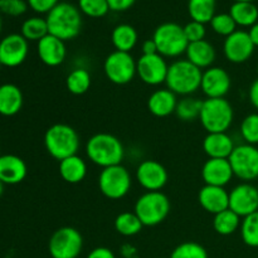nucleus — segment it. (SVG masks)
<instances>
[{
    "label": "nucleus",
    "mask_w": 258,
    "mask_h": 258,
    "mask_svg": "<svg viewBox=\"0 0 258 258\" xmlns=\"http://www.w3.org/2000/svg\"><path fill=\"white\" fill-rule=\"evenodd\" d=\"M86 155L95 165L105 169L120 165L125 156V149L120 139L108 133L95 134L86 144Z\"/></svg>",
    "instance_id": "1"
},
{
    "label": "nucleus",
    "mask_w": 258,
    "mask_h": 258,
    "mask_svg": "<svg viewBox=\"0 0 258 258\" xmlns=\"http://www.w3.org/2000/svg\"><path fill=\"white\" fill-rule=\"evenodd\" d=\"M49 34L64 40H72L78 37L82 29V13L78 7L71 3H59L47 14Z\"/></svg>",
    "instance_id": "2"
},
{
    "label": "nucleus",
    "mask_w": 258,
    "mask_h": 258,
    "mask_svg": "<svg viewBox=\"0 0 258 258\" xmlns=\"http://www.w3.org/2000/svg\"><path fill=\"white\" fill-rule=\"evenodd\" d=\"M44 146L53 159H63L77 155L81 146V139L77 131L67 123H54L44 134Z\"/></svg>",
    "instance_id": "3"
},
{
    "label": "nucleus",
    "mask_w": 258,
    "mask_h": 258,
    "mask_svg": "<svg viewBox=\"0 0 258 258\" xmlns=\"http://www.w3.org/2000/svg\"><path fill=\"white\" fill-rule=\"evenodd\" d=\"M202 75L203 71L191 64L188 59L174 60L169 64L168 76H166V88L183 97L191 96L201 90Z\"/></svg>",
    "instance_id": "4"
},
{
    "label": "nucleus",
    "mask_w": 258,
    "mask_h": 258,
    "mask_svg": "<svg viewBox=\"0 0 258 258\" xmlns=\"http://www.w3.org/2000/svg\"><path fill=\"white\" fill-rule=\"evenodd\" d=\"M233 107L226 97L203 101L199 121L208 134L227 133L233 123Z\"/></svg>",
    "instance_id": "5"
},
{
    "label": "nucleus",
    "mask_w": 258,
    "mask_h": 258,
    "mask_svg": "<svg viewBox=\"0 0 258 258\" xmlns=\"http://www.w3.org/2000/svg\"><path fill=\"white\" fill-rule=\"evenodd\" d=\"M171 204L163 191H146L136 201L134 212L144 227H155L163 223L170 214Z\"/></svg>",
    "instance_id": "6"
},
{
    "label": "nucleus",
    "mask_w": 258,
    "mask_h": 258,
    "mask_svg": "<svg viewBox=\"0 0 258 258\" xmlns=\"http://www.w3.org/2000/svg\"><path fill=\"white\" fill-rule=\"evenodd\" d=\"M153 39L158 47V53L164 58H178L186 52L189 42L184 28L178 23H163L155 29Z\"/></svg>",
    "instance_id": "7"
},
{
    "label": "nucleus",
    "mask_w": 258,
    "mask_h": 258,
    "mask_svg": "<svg viewBox=\"0 0 258 258\" xmlns=\"http://www.w3.org/2000/svg\"><path fill=\"white\" fill-rule=\"evenodd\" d=\"M133 186L131 174L122 164L108 166L98 175V188L103 197L111 201L125 198Z\"/></svg>",
    "instance_id": "8"
},
{
    "label": "nucleus",
    "mask_w": 258,
    "mask_h": 258,
    "mask_svg": "<svg viewBox=\"0 0 258 258\" xmlns=\"http://www.w3.org/2000/svg\"><path fill=\"white\" fill-rule=\"evenodd\" d=\"M82 248V234L73 227L58 228L48 242V251L52 258H77Z\"/></svg>",
    "instance_id": "9"
},
{
    "label": "nucleus",
    "mask_w": 258,
    "mask_h": 258,
    "mask_svg": "<svg viewBox=\"0 0 258 258\" xmlns=\"http://www.w3.org/2000/svg\"><path fill=\"white\" fill-rule=\"evenodd\" d=\"M103 72L110 82L118 86L127 85L138 75L136 60L130 53L113 50L105 58Z\"/></svg>",
    "instance_id": "10"
},
{
    "label": "nucleus",
    "mask_w": 258,
    "mask_h": 258,
    "mask_svg": "<svg viewBox=\"0 0 258 258\" xmlns=\"http://www.w3.org/2000/svg\"><path fill=\"white\" fill-rule=\"evenodd\" d=\"M234 176L249 183L258 178V149L254 145H237L228 158Z\"/></svg>",
    "instance_id": "11"
},
{
    "label": "nucleus",
    "mask_w": 258,
    "mask_h": 258,
    "mask_svg": "<svg viewBox=\"0 0 258 258\" xmlns=\"http://www.w3.org/2000/svg\"><path fill=\"white\" fill-rule=\"evenodd\" d=\"M169 64L166 59L156 54H143L136 60V72L139 78L149 86H159L165 83L168 76Z\"/></svg>",
    "instance_id": "12"
},
{
    "label": "nucleus",
    "mask_w": 258,
    "mask_h": 258,
    "mask_svg": "<svg viewBox=\"0 0 258 258\" xmlns=\"http://www.w3.org/2000/svg\"><path fill=\"white\" fill-rule=\"evenodd\" d=\"M29 53V43L18 33H12L0 40V63L8 68L19 67Z\"/></svg>",
    "instance_id": "13"
},
{
    "label": "nucleus",
    "mask_w": 258,
    "mask_h": 258,
    "mask_svg": "<svg viewBox=\"0 0 258 258\" xmlns=\"http://www.w3.org/2000/svg\"><path fill=\"white\" fill-rule=\"evenodd\" d=\"M135 178L146 191H161L168 184L169 173L159 161L144 160L136 168Z\"/></svg>",
    "instance_id": "14"
},
{
    "label": "nucleus",
    "mask_w": 258,
    "mask_h": 258,
    "mask_svg": "<svg viewBox=\"0 0 258 258\" xmlns=\"http://www.w3.org/2000/svg\"><path fill=\"white\" fill-rule=\"evenodd\" d=\"M254 44L246 30H236L224 39L223 54L231 63L241 64L253 55Z\"/></svg>",
    "instance_id": "15"
},
{
    "label": "nucleus",
    "mask_w": 258,
    "mask_h": 258,
    "mask_svg": "<svg viewBox=\"0 0 258 258\" xmlns=\"http://www.w3.org/2000/svg\"><path fill=\"white\" fill-rule=\"evenodd\" d=\"M229 209L241 218L258 211V189L251 183H241L229 191Z\"/></svg>",
    "instance_id": "16"
},
{
    "label": "nucleus",
    "mask_w": 258,
    "mask_h": 258,
    "mask_svg": "<svg viewBox=\"0 0 258 258\" xmlns=\"http://www.w3.org/2000/svg\"><path fill=\"white\" fill-rule=\"evenodd\" d=\"M231 87V76L224 68L212 66L203 71L201 90L207 98H224Z\"/></svg>",
    "instance_id": "17"
},
{
    "label": "nucleus",
    "mask_w": 258,
    "mask_h": 258,
    "mask_svg": "<svg viewBox=\"0 0 258 258\" xmlns=\"http://www.w3.org/2000/svg\"><path fill=\"white\" fill-rule=\"evenodd\" d=\"M37 53L40 62L48 67H58L67 57V48L64 40L47 34L37 43Z\"/></svg>",
    "instance_id": "18"
},
{
    "label": "nucleus",
    "mask_w": 258,
    "mask_h": 258,
    "mask_svg": "<svg viewBox=\"0 0 258 258\" xmlns=\"http://www.w3.org/2000/svg\"><path fill=\"white\" fill-rule=\"evenodd\" d=\"M234 174L228 159H208L202 166V179L206 185L226 186Z\"/></svg>",
    "instance_id": "19"
},
{
    "label": "nucleus",
    "mask_w": 258,
    "mask_h": 258,
    "mask_svg": "<svg viewBox=\"0 0 258 258\" xmlns=\"http://www.w3.org/2000/svg\"><path fill=\"white\" fill-rule=\"evenodd\" d=\"M198 202L207 213L216 216L229 208V191L223 186L204 185L198 193Z\"/></svg>",
    "instance_id": "20"
},
{
    "label": "nucleus",
    "mask_w": 258,
    "mask_h": 258,
    "mask_svg": "<svg viewBox=\"0 0 258 258\" xmlns=\"http://www.w3.org/2000/svg\"><path fill=\"white\" fill-rule=\"evenodd\" d=\"M28 168L22 158L13 154L0 155V180L8 185L19 184L27 178Z\"/></svg>",
    "instance_id": "21"
},
{
    "label": "nucleus",
    "mask_w": 258,
    "mask_h": 258,
    "mask_svg": "<svg viewBox=\"0 0 258 258\" xmlns=\"http://www.w3.org/2000/svg\"><path fill=\"white\" fill-rule=\"evenodd\" d=\"M178 101V96L169 88H160L149 96L148 108L155 117H168L175 113Z\"/></svg>",
    "instance_id": "22"
},
{
    "label": "nucleus",
    "mask_w": 258,
    "mask_h": 258,
    "mask_svg": "<svg viewBox=\"0 0 258 258\" xmlns=\"http://www.w3.org/2000/svg\"><path fill=\"white\" fill-rule=\"evenodd\" d=\"M236 145L227 133L207 134L203 140V150L209 159H228Z\"/></svg>",
    "instance_id": "23"
},
{
    "label": "nucleus",
    "mask_w": 258,
    "mask_h": 258,
    "mask_svg": "<svg viewBox=\"0 0 258 258\" xmlns=\"http://www.w3.org/2000/svg\"><path fill=\"white\" fill-rule=\"evenodd\" d=\"M186 59L198 67L199 70H207V68L212 67L213 63L216 62L217 52L214 45L208 40L203 39L199 42L189 43L188 48H186Z\"/></svg>",
    "instance_id": "24"
},
{
    "label": "nucleus",
    "mask_w": 258,
    "mask_h": 258,
    "mask_svg": "<svg viewBox=\"0 0 258 258\" xmlns=\"http://www.w3.org/2000/svg\"><path fill=\"white\" fill-rule=\"evenodd\" d=\"M24 97L18 86L13 83H4L0 86V115L14 116L22 110Z\"/></svg>",
    "instance_id": "25"
},
{
    "label": "nucleus",
    "mask_w": 258,
    "mask_h": 258,
    "mask_svg": "<svg viewBox=\"0 0 258 258\" xmlns=\"http://www.w3.org/2000/svg\"><path fill=\"white\" fill-rule=\"evenodd\" d=\"M58 171H59L60 178L66 183L78 184L85 180L86 175H87V163L80 155H72L59 161Z\"/></svg>",
    "instance_id": "26"
},
{
    "label": "nucleus",
    "mask_w": 258,
    "mask_h": 258,
    "mask_svg": "<svg viewBox=\"0 0 258 258\" xmlns=\"http://www.w3.org/2000/svg\"><path fill=\"white\" fill-rule=\"evenodd\" d=\"M139 40L138 32L130 24H118L113 28L111 33V42L115 47V50L130 53L136 47Z\"/></svg>",
    "instance_id": "27"
},
{
    "label": "nucleus",
    "mask_w": 258,
    "mask_h": 258,
    "mask_svg": "<svg viewBox=\"0 0 258 258\" xmlns=\"http://www.w3.org/2000/svg\"><path fill=\"white\" fill-rule=\"evenodd\" d=\"M229 14L239 27H249L258 22V8L253 3L236 2L229 8Z\"/></svg>",
    "instance_id": "28"
},
{
    "label": "nucleus",
    "mask_w": 258,
    "mask_h": 258,
    "mask_svg": "<svg viewBox=\"0 0 258 258\" xmlns=\"http://www.w3.org/2000/svg\"><path fill=\"white\" fill-rule=\"evenodd\" d=\"M242 218L231 209L216 214L213 218V228L221 236H231L241 228Z\"/></svg>",
    "instance_id": "29"
},
{
    "label": "nucleus",
    "mask_w": 258,
    "mask_h": 258,
    "mask_svg": "<svg viewBox=\"0 0 258 258\" xmlns=\"http://www.w3.org/2000/svg\"><path fill=\"white\" fill-rule=\"evenodd\" d=\"M91 83H92L91 73L82 67L71 71L66 78V87H67L68 92L75 96L85 95L90 90Z\"/></svg>",
    "instance_id": "30"
},
{
    "label": "nucleus",
    "mask_w": 258,
    "mask_h": 258,
    "mask_svg": "<svg viewBox=\"0 0 258 258\" xmlns=\"http://www.w3.org/2000/svg\"><path fill=\"white\" fill-rule=\"evenodd\" d=\"M116 232L123 237H133L143 231L144 224L136 216L135 212H122L115 218Z\"/></svg>",
    "instance_id": "31"
},
{
    "label": "nucleus",
    "mask_w": 258,
    "mask_h": 258,
    "mask_svg": "<svg viewBox=\"0 0 258 258\" xmlns=\"http://www.w3.org/2000/svg\"><path fill=\"white\" fill-rule=\"evenodd\" d=\"M188 13L194 22L211 23L216 15V0H189Z\"/></svg>",
    "instance_id": "32"
},
{
    "label": "nucleus",
    "mask_w": 258,
    "mask_h": 258,
    "mask_svg": "<svg viewBox=\"0 0 258 258\" xmlns=\"http://www.w3.org/2000/svg\"><path fill=\"white\" fill-rule=\"evenodd\" d=\"M202 105H203V101L199 100V98L193 97V96H185L178 101L175 110L176 117L184 122H190V121L197 120L201 115Z\"/></svg>",
    "instance_id": "33"
},
{
    "label": "nucleus",
    "mask_w": 258,
    "mask_h": 258,
    "mask_svg": "<svg viewBox=\"0 0 258 258\" xmlns=\"http://www.w3.org/2000/svg\"><path fill=\"white\" fill-rule=\"evenodd\" d=\"M20 34L28 40V42H39L42 38L49 34L48 32V24L45 18L32 17L24 20L22 24V32Z\"/></svg>",
    "instance_id": "34"
},
{
    "label": "nucleus",
    "mask_w": 258,
    "mask_h": 258,
    "mask_svg": "<svg viewBox=\"0 0 258 258\" xmlns=\"http://www.w3.org/2000/svg\"><path fill=\"white\" fill-rule=\"evenodd\" d=\"M241 237L244 244L258 248V211L242 218Z\"/></svg>",
    "instance_id": "35"
},
{
    "label": "nucleus",
    "mask_w": 258,
    "mask_h": 258,
    "mask_svg": "<svg viewBox=\"0 0 258 258\" xmlns=\"http://www.w3.org/2000/svg\"><path fill=\"white\" fill-rule=\"evenodd\" d=\"M170 258H208V252L197 242H184L174 248Z\"/></svg>",
    "instance_id": "36"
},
{
    "label": "nucleus",
    "mask_w": 258,
    "mask_h": 258,
    "mask_svg": "<svg viewBox=\"0 0 258 258\" xmlns=\"http://www.w3.org/2000/svg\"><path fill=\"white\" fill-rule=\"evenodd\" d=\"M211 27L214 33L226 38L237 30L236 22L229 13H221V14L214 15L213 19L211 20Z\"/></svg>",
    "instance_id": "37"
},
{
    "label": "nucleus",
    "mask_w": 258,
    "mask_h": 258,
    "mask_svg": "<svg viewBox=\"0 0 258 258\" xmlns=\"http://www.w3.org/2000/svg\"><path fill=\"white\" fill-rule=\"evenodd\" d=\"M78 9L90 18H102L110 12L107 0H78Z\"/></svg>",
    "instance_id": "38"
},
{
    "label": "nucleus",
    "mask_w": 258,
    "mask_h": 258,
    "mask_svg": "<svg viewBox=\"0 0 258 258\" xmlns=\"http://www.w3.org/2000/svg\"><path fill=\"white\" fill-rule=\"evenodd\" d=\"M241 136L246 144L256 146L258 144V112L249 113L242 120Z\"/></svg>",
    "instance_id": "39"
},
{
    "label": "nucleus",
    "mask_w": 258,
    "mask_h": 258,
    "mask_svg": "<svg viewBox=\"0 0 258 258\" xmlns=\"http://www.w3.org/2000/svg\"><path fill=\"white\" fill-rule=\"evenodd\" d=\"M28 3L25 0H0V12L10 17L23 15L28 9Z\"/></svg>",
    "instance_id": "40"
},
{
    "label": "nucleus",
    "mask_w": 258,
    "mask_h": 258,
    "mask_svg": "<svg viewBox=\"0 0 258 258\" xmlns=\"http://www.w3.org/2000/svg\"><path fill=\"white\" fill-rule=\"evenodd\" d=\"M183 28H184V33H185V37L189 43L199 42V40H203L204 38H206V34H207L206 25L202 24V23L190 20V22L186 23Z\"/></svg>",
    "instance_id": "41"
},
{
    "label": "nucleus",
    "mask_w": 258,
    "mask_h": 258,
    "mask_svg": "<svg viewBox=\"0 0 258 258\" xmlns=\"http://www.w3.org/2000/svg\"><path fill=\"white\" fill-rule=\"evenodd\" d=\"M28 5L39 14H48L55 5L59 4V0H27Z\"/></svg>",
    "instance_id": "42"
},
{
    "label": "nucleus",
    "mask_w": 258,
    "mask_h": 258,
    "mask_svg": "<svg viewBox=\"0 0 258 258\" xmlns=\"http://www.w3.org/2000/svg\"><path fill=\"white\" fill-rule=\"evenodd\" d=\"M136 0H107L110 10L112 12H125V10L130 9Z\"/></svg>",
    "instance_id": "43"
},
{
    "label": "nucleus",
    "mask_w": 258,
    "mask_h": 258,
    "mask_svg": "<svg viewBox=\"0 0 258 258\" xmlns=\"http://www.w3.org/2000/svg\"><path fill=\"white\" fill-rule=\"evenodd\" d=\"M87 258H116V256L107 247H96L88 253Z\"/></svg>",
    "instance_id": "44"
},
{
    "label": "nucleus",
    "mask_w": 258,
    "mask_h": 258,
    "mask_svg": "<svg viewBox=\"0 0 258 258\" xmlns=\"http://www.w3.org/2000/svg\"><path fill=\"white\" fill-rule=\"evenodd\" d=\"M248 97H249V102L252 103V106H253L256 110H258V78L252 82L251 87H249V91H248Z\"/></svg>",
    "instance_id": "45"
},
{
    "label": "nucleus",
    "mask_w": 258,
    "mask_h": 258,
    "mask_svg": "<svg viewBox=\"0 0 258 258\" xmlns=\"http://www.w3.org/2000/svg\"><path fill=\"white\" fill-rule=\"evenodd\" d=\"M141 50H143V54H146V55L156 54V53H158V47H156L153 38H151V39H146L145 42L143 43V45H141Z\"/></svg>",
    "instance_id": "46"
},
{
    "label": "nucleus",
    "mask_w": 258,
    "mask_h": 258,
    "mask_svg": "<svg viewBox=\"0 0 258 258\" xmlns=\"http://www.w3.org/2000/svg\"><path fill=\"white\" fill-rule=\"evenodd\" d=\"M121 254L123 258H136L138 257V249L133 244L125 243L121 247Z\"/></svg>",
    "instance_id": "47"
},
{
    "label": "nucleus",
    "mask_w": 258,
    "mask_h": 258,
    "mask_svg": "<svg viewBox=\"0 0 258 258\" xmlns=\"http://www.w3.org/2000/svg\"><path fill=\"white\" fill-rule=\"evenodd\" d=\"M249 37H251L252 42H253L254 47H258V22L254 25H252L249 28V32H248Z\"/></svg>",
    "instance_id": "48"
},
{
    "label": "nucleus",
    "mask_w": 258,
    "mask_h": 258,
    "mask_svg": "<svg viewBox=\"0 0 258 258\" xmlns=\"http://www.w3.org/2000/svg\"><path fill=\"white\" fill-rule=\"evenodd\" d=\"M4 185H5V184L3 183L2 180H0V197H2L3 193H4Z\"/></svg>",
    "instance_id": "49"
},
{
    "label": "nucleus",
    "mask_w": 258,
    "mask_h": 258,
    "mask_svg": "<svg viewBox=\"0 0 258 258\" xmlns=\"http://www.w3.org/2000/svg\"><path fill=\"white\" fill-rule=\"evenodd\" d=\"M236 2H249V3H252L253 0H234V3H236Z\"/></svg>",
    "instance_id": "50"
},
{
    "label": "nucleus",
    "mask_w": 258,
    "mask_h": 258,
    "mask_svg": "<svg viewBox=\"0 0 258 258\" xmlns=\"http://www.w3.org/2000/svg\"><path fill=\"white\" fill-rule=\"evenodd\" d=\"M2 28H3V22H2V17H0V32H2Z\"/></svg>",
    "instance_id": "51"
},
{
    "label": "nucleus",
    "mask_w": 258,
    "mask_h": 258,
    "mask_svg": "<svg viewBox=\"0 0 258 258\" xmlns=\"http://www.w3.org/2000/svg\"><path fill=\"white\" fill-rule=\"evenodd\" d=\"M257 75H258V63H257Z\"/></svg>",
    "instance_id": "52"
},
{
    "label": "nucleus",
    "mask_w": 258,
    "mask_h": 258,
    "mask_svg": "<svg viewBox=\"0 0 258 258\" xmlns=\"http://www.w3.org/2000/svg\"><path fill=\"white\" fill-rule=\"evenodd\" d=\"M0 68H2V63H0Z\"/></svg>",
    "instance_id": "53"
},
{
    "label": "nucleus",
    "mask_w": 258,
    "mask_h": 258,
    "mask_svg": "<svg viewBox=\"0 0 258 258\" xmlns=\"http://www.w3.org/2000/svg\"><path fill=\"white\" fill-rule=\"evenodd\" d=\"M161 258H163V257H161Z\"/></svg>",
    "instance_id": "54"
}]
</instances>
